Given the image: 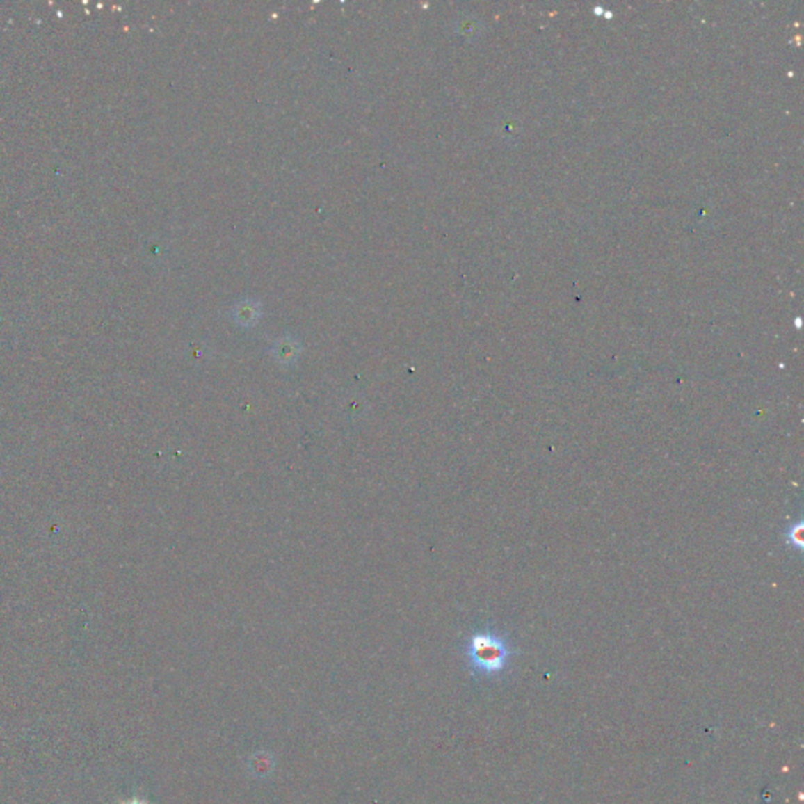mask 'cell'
<instances>
[{"label": "cell", "mask_w": 804, "mask_h": 804, "mask_svg": "<svg viewBox=\"0 0 804 804\" xmlns=\"http://www.w3.org/2000/svg\"><path fill=\"white\" fill-rule=\"evenodd\" d=\"M465 655L474 673L497 675L508 666L510 650L504 639L492 632H478L468 639Z\"/></svg>", "instance_id": "1"}, {"label": "cell", "mask_w": 804, "mask_h": 804, "mask_svg": "<svg viewBox=\"0 0 804 804\" xmlns=\"http://www.w3.org/2000/svg\"><path fill=\"white\" fill-rule=\"evenodd\" d=\"M258 316H259V309L255 302H250V300L241 302L239 305H236V308H234V318L241 325L247 327V325L255 324V322H257V319H258Z\"/></svg>", "instance_id": "2"}, {"label": "cell", "mask_w": 804, "mask_h": 804, "mask_svg": "<svg viewBox=\"0 0 804 804\" xmlns=\"http://www.w3.org/2000/svg\"><path fill=\"white\" fill-rule=\"evenodd\" d=\"M298 354V346L297 343L291 339H280L278 343L275 344V355L280 362L283 363H288V362H294L297 358Z\"/></svg>", "instance_id": "3"}, {"label": "cell", "mask_w": 804, "mask_h": 804, "mask_svg": "<svg viewBox=\"0 0 804 804\" xmlns=\"http://www.w3.org/2000/svg\"><path fill=\"white\" fill-rule=\"evenodd\" d=\"M250 769L255 771V776H267L273 769V762L271 756H255L250 760Z\"/></svg>", "instance_id": "4"}, {"label": "cell", "mask_w": 804, "mask_h": 804, "mask_svg": "<svg viewBox=\"0 0 804 804\" xmlns=\"http://www.w3.org/2000/svg\"><path fill=\"white\" fill-rule=\"evenodd\" d=\"M787 539H789V544L791 547H796L801 550V545H803V539H801V523H796L795 526L790 528V531L787 534Z\"/></svg>", "instance_id": "5"}, {"label": "cell", "mask_w": 804, "mask_h": 804, "mask_svg": "<svg viewBox=\"0 0 804 804\" xmlns=\"http://www.w3.org/2000/svg\"><path fill=\"white\" fill-rule=\"evenodd\" d=\"M138 804H143V803H138Z\"/></svg>", "instance_id": "6"}]
</instances>
